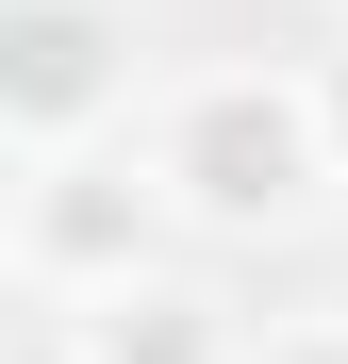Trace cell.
<instances>
[{
  "mask_svg": "<svg viewBox=\"0 0 348 364\" xmlns=\"http://www.w3.org/2000/svg\"><path fill=\"white\" fill-rule=\"evenodd\" d=\"M149 182L183 232H299L332 199V116H315V67H199L183 100L149 116Z\"/></svg>",
  "mask_w": 348,
  "mask_h": 364,
  "instance_id": "cell-1",
  "label": "cell"
},
{
  "mask_svg": "<svg viewBox=\"0 0 348 364\" xmlns=\"http://www.w3.org/2000/svg\"><path fill=\"white\" fill-rule=\"evenodd\" d=\"M17 282L50 298V315H100V298L166 282V182H149V149L17 166Z\"/></svg>",
  "mask_w": 348,
  "mask_h": 364,
  "instance_id": "cell-2",
  "label": "cell"
},
{
  "mask_svg": "<svg viewBox=\"0 0 348 364\" xmlns=\"http://www.w3.org/2000/svg\"><path fill=\"white\" fill-rule=\"evenodd\" d=\"M133 116V0H0V133L17 166H67Z\"/></svg>",
  "mask_w": 348,
  "mask_h": 364,
  "instance_id": "cell-3",
  "label": "cell"
},
{
  "mask_svg": "<svg viewBox=\"0 0 348 364\" xmlns=\"http://www.w3.org/2000/svg\"><path fill=\"white\" fill-rule=\"evenodd\" d=\"M83 331H100V364H249V331H232L199 282H133V298H100Z\"/></svg>",
  "mask_w": 348,
  "mask_h": 364,
  "instance_id": "cell-4",
  "label": "cell"
},
{
  "mask_svg": "<svg viewBox=\"0 0 348 364\" xmlns=\"http://www.w3.org/2000/svg\"><path fill=\"white\" fill-rule=\"evenodd\" d=\"M0 364H100V331H83V315H50V298H33V315L0 331Z\"/></svg>",
  "mask_w": 348,
  "mask_h": 364,
  "instance_id": "cell-5",
  "label": "cell"
},
{
  "mask_svg": "<svg viewBox=\"0 0 348 364\" xmlns=\"http://www.w3.org/2000/svg\"><path fill=\"white\" fill-rule=\"evenodd\" d=\"M249 364H348V315H265Z\"/></svg>",
  "mask_w": 348,
  "mask_h": 364,
  "instance_id": "cell-6",
  "label": "cell"
},
{
  "mask_svg": "<svg viewBox=\"0 0 348 364\" xmlns=\"http://www.w3.org/2000/svg\"><path fill=\"white\" fill-rule=\"evenodd\" d=\"M315 116H332V166H348V50H332V67H315Z\"/></svg>",
  "mask_w": 348,
  "mask_h": 364,
  "instance_id": "cell-7",
  "label": "cell"
}]
</instances>
